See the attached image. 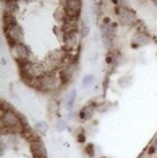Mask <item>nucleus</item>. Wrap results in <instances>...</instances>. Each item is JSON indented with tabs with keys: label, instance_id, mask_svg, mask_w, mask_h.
<instances>
[{
	"label": "nucleus",
	"instance_id": "4468645a",
	"mask_svg": "<svg viewBox=\"0 0 157 158\" xmlns=\"http://www.w3.org/2000/svg\"><path fill=\"white\" fill-rule=\"evenodd\" d=\"M35 128H36V130H37L38 132L45 134L48 131V129H49V126H48V124H47L46 122L41 121V122L37 123V124L35 125Z\"/></svg>",
	"mask_w": 157,
	"mask_h": 158
},
{
	"label": "nucleus",
	"instance_id": "6ab92c4d",
	"mask_svg": "<svg viewBox=\"0 0 157 158\" xmlns=\"http://www.w3.org/2000/svg\"><path fill=\"white\" fill-rule=\"evenodd\" d=\"M86 150V152L88 155H90V156H93L94 155V149H93V146L92 145H88L85 148Z\"/></svg>",
	"mask_w": 157,
	"mask_h": 158
},
{
	"label": "nucleus",
	"instance_id": "9b49d317",
	"mask_svg": "<svg viewBox=\"0 0 157 158\" xmlns=\"http://www.w3.org/2000/svg\"><path fill=\"white\" fill-rule=\"evenodd\" d=\"M148 41H149L148 37L147 35H145V34H142V33L137 34V35L134 37V42L137 45H140V46L148 43Z\"/></svg>",
	"mask_w": 157,
	"mask_h": 158
},
{
	"label": "nucleus",
	"instance_id": "aec40b11",
	"mask_svg": "<svg viewBox=\"0 0 157 158\" xmlns=\"http://www.w3.org/2000/svg\"><path fill=\"white\" fill-rule=\"evenodd\" d=\"M88 33H89V28H88L87 26H84L83 28H81V35L85 37L88 35Z\"/></svg>",
	"mask_w": 157,
	"mask_h": 158
},
{
	"label": "nucleus",
	"instance_id": "0eeeda50",
	"mask_svg": "<svg viewBox=\"0 0 157 158\" xmlns=\"http://www.w3.org/2000/svg\"><path fill=\"white\" fill-rule=\"evenodd\" d=\"M119 20L122 24H131L135 20V16L132 12H130L127 9L120 8L118 12Z\"/></svg>",
	"mask_w": 157,
	"mask_h": 158
},
{
	"label": "nucleus",
	"instance_id": "423d86ee",
	"mask_svg": "<svg viewBox=\"0 0 157 158\" xmlns=\"http://www.w3.org/2000/svg\"><path fill=\"white\" fill-rule=\"evenodd\" d=\"M26 72L25 74L28 75V77H40L41 75L44 74L45 68L43 65H41L39 63H33L25 66Z\"/></svg>",
	"mask_w": 157,
	"mask_h": 158
},
{
	"label": "nucleus",
	"instance_id": "a211bd4d",
	"mask_svg": "<svg viewBox=\"0 0 157 158\" xmlns=\"http://www.w3.org/2000/svg\"><path fill=\"white\" fill-rule=\"evenodd\" d=\"M66 125H65V122L62 121V120H59L57 122V124H56V128H57V131L61 132V131H63V130L65 129Z\"/></svg>",
	"mask_w": 157,
	"mask_h": 158
},
{
	"label": "nucleus",
	"instance_id": "20e7f679",
	"mask_svg": "<svg viewBox=\"0 0 157 158\" xmlns=\"http://www.w3.org/2000/svg\"><path fill=\"white\" fill-rule=\"evenodd\" d=\"M1 121H2V124H4L6 127L11 128V129L18 128L20 126L19 118L13 112H10V111L2 114Z\"/></svg>",
	"mask_w": 157,
	"mask_h": 158
},
{
	"label": "nucleus",
	"instance_id": "f3484780",
	"mask_svg": "<svg viewBox=\"0 0 157 158\" xmlns=\"http://www.w3.org/2000/svg\"><path fill=\"white\" fill-rule=\"evenodd\" d=\"M94 78L93 76H86L85 79H84V81H83V85L84 86H87V85H89L92 84V81H93Z\"/></svg>",
	"mask_w": 157,
	"mask_h": 158
},
{
	"label": "nucleus",
	"instance_id": "ddd939ff",
	"mask_svg": "<svg viewBox=\"0 0 157 158\" xmlns=\"http://www.w3.org/2000/svg\"><path fill=\"white\" fill-rule=\"evenodd\" d=\"M101 30H102V32H103L104 36H112L114 32V25L104 23L101 26Z\"/></svg>",
	"mask_w": 157,
	"mask_h": 158
},
{
	"label": "nucleus",
	"instance_id": "2eb2a0df",
	"mask_svg": "<svg viewBox=\"0 0 157 158\" xmlns=\"http://www.w3.org/2000/svg\"><path fill=\"white\" fill-rule=\"evenodd\" d=\"M6 7H7V10H8L9 13L14 12L17 9V3L16 2H13V1H6Z\"/></svg>",
	"mask_w": 157,
	"mask_h": 158
},
{
	"label": "nucleus",
	"instance_id": "f8f14e48",
	"mask_svg": "<svg viewBox=\"0 0 157 158\" xmlns=\"http://www.w3.org/2000/svg\"><path fill=\"white\" fill-rule=\"evenodd\" d=\"M76 90H72L67 96L66 99V107L68 110H71L73 108V105L75 103V100H76Z\"/></svg>",
	"mask_w": 157,
	"mask_h": 158
},
{
	"label": "nucleus",
	"instance_id": "f03ea898",
	"mask_svg": "<svg viewBox=\"0 0 157 158\" xmlns=\"http://www.w3.org/2000/svg\"><path fill=\"white\" fill-rule=\"evenodd\" d=\"M60 85V80L54 75H46L40 81V85L44 90H54Z\"/></svg>",
	"mask_w": 157,
	"mask_h": 158
},
{
	"label": "nucleus",
	"instance_id": "412c9836",
	"mask_svg": "<svg viewBox=\"0 0 157 158\" xmlns=\"http://www.w3.org/2000/svg\"><path fill=\"white\" fill-rule=\"evenodd\" d=\"M78 141H79L80 143H84V142H85V136H84L83 134H80V135H79V138H78Z\"/></svg>",
	"mask_w": 157,
	"mask_h": 158
},
{
	"label": "nucleus",
	"instance_id": "f257e3e1",
	"mask_svg": "<svg viewBox=\"0 0 157 158\" xmlns=\"http://www.w3.org/2000/svg\"><path fill=\"white\" fill-rule=\"evenodd\" d=\"M65 3H66L65 12H66V16L68 17V19L77 20L81 11V2L80 0H68Z\"/></svg>",
	"mask_w": 157,
	"mask_h": 158
},
{
	"label": "nucleus",
	"instance_id": "9d476101",
	"mask_svg": "<svg viewBox=\"0 0 157 158\" xmlns=\"http://www.w3.org/2000/svg\"><path fill=\"white\" fill-rule=\"evenodd\" d=\"M93 111H94V107H93V106L88 105V106L85 107V108L81 111V113H80L81 118H83V119H88V118H89L90 116L92 115Z\"/></svg>",
	"mask_w": 157,
	"mask_h": 158
},
{
	"label": "nucleus",
	"instance_id": "6e6552de",
	"mask_svg": "<svg viewBox=\"0 0 157 158\" xmlns=\"http://www.w3.org/2000/svg\"><path fill=\"white\" fill-rule=\"evenodd\" d=\"M14 50H15V52L17 54V56L20 59V60H23V59H26L27 56H28V50H27V48L23 45V44H16L14 46Z\"/></svg>",
	"mask_w": 157,
	"mask_h": 158
},
{
	"label": "nucleus",
	"instance_id": "1a4fd4ad",
	"mask_svg": "<svg viewBox=\"0 0 157 158\" xmlns=\"http://www.w3.org/2000/svg\"><path fill=\"white\" fill-rule=\"evenodd\" d=\"M64 42L65 46L67 49H72V48L76 44V32H69L65 34V38H64Z\"/></svg>",
	"mask_w": 157,
	"mask_h": 158
},
{
	"label": "nucleus",
	"instance_id": "dca6fc26",
	"mask_svg": "<svg viewBox=\"0 0 157 158\" xmlns=\"http://www.w3.org/2000/svg\"><path fill=\"white\" fill-rule=\"evenodd\" d=\"M103 42L106 48H110L112 46V36H103Z\"/></svg>",
	"mask_w": 157,
	"mask_h": 158
},
{
	"label": "nucleus",
	"instance_id": "39448f33",
	"mask_svg": "<svg viewBox=\"0 0 157 158\" xmlns=\"http://www.w3.org/2000/svg\"><path fill=\"white\" fill-rule=\"evenodd\" d=\"M31 152L34 158H47V152L44 145L40 141H34L31 143Z\"/></svg>",
	"mask_w": 157,
	"mask_h": 158
},
{
	"label": "nucleus",
	"instance_id": "7ed1b4c3",
	"mask_svg": "<svg viewBox=\"0 0 157 158\" xmlns=\"http://www.w3.org/2000/svg\"><path fill=\"white\" fill-rule=\"evenodd\" d=\"M4 30L7 34V38H8V40L10 41V42H13V43L20 42L23 38L22 28H20L18 24L5 26Z\"/></svg>",
	"mask_w": 157,
	"mask_h": 158
}]
</instances>
